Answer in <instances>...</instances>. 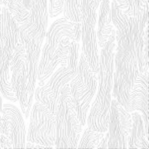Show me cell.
Segmentation results:
<instances>
[{"instance_id": "cell-22", "label": "cell", "mask_w": 149, "mask_h": 149, "mask_svg": "<svg viewBox=\"0 0 149 149\" xmlns=\"http://www.w3.org/2000/svg\"><path fill=\"white\" fill-rule=\"evenodd\" d=\"M7 8L18 25L30 19V11L26 8L22 0H10Z\"/></svg>"}, {"instance_id": "cell-21", "label": "cell", "mask_w": 149, "mask_h": 149, "mask_svg": "<svg viewBox=\"0 0 149 149\" xmlns=\"http://www.w3.org/2000/svg\"><path fill=\"white\" fill-rule=\"evenodd\" d=\"M34 97L36 101L47 107L49 110L53 114L56 113L59 100L55 98L47 82L42 86L37 87V90L34 92Z\"/></svg>"}, {"instance_id": "cell-2", "label": "cell", "mask_w": 149, "mask_h": 149, "mask_svg": "<svg viewBox=\"0 0 149 149\" xmlns=\"http://www.w3.org/2000/svg\"><path fill=\"white\" fill-rule=\"evenodd\" d=\"M115 47L112 97L130 113V92L139 74L138 63L130 54L117 45Z\"/></svg>"}, {"instance_id": "cell-14", "label": "cell", "mask_w": 149, "mask_h": 149, "mask_svg": "<svg viewBox=\"0 0 149 149\" xmlns=\"http://www.w3.org/2000/svg\"><path fill=\"white\" fill-rule=\"evenodd\" d=\"M64 37H68L71 41L74 40V22L65 17L56 20L50 26L46 33V42L44 45L51 52L54 53Z\"/></svg>"}, {"instance_id": "cell-7", "label": "cell", "mask_w": 149, "mask_h": 149, "mask_svg": "<svg viewBox=\"0 0 149 149\" xmlns=\"http://www.w3.org/2000/svg\"><path fill=\"white\" fill-rule=\"evenodd\" d=\"M116 46L115 31L112 32L106 44L101 48L100 59H99V70L97 73V79L100 81L96 99L100 103L101 106L106 111L110 110V104L113 89V60H114V49Z\"/></svg>"}, {"instance_id": "cell-13", "label": "cell", "mask_w": 149, "mask_h": 149, "mask_svg": "<svg viewBox=\"0 0 149 149\" xmlns=\"http://www.w3.org/2000/svg\"><path fill=\"white\" fill-rule=\"evenodd\" d=\"M141 112L145 128L148 127V70L139 73L130 92V113Z\"/></svg>"}, {"instance_id": "cell-12", "label": "cell", "mask_w": 149, "mask_h": 149, "mask_svg": "<svg viewBox=\"0 0 149 149\" xmlns=\"http://www.w3.org/2000/svg\"><path fill=\"white\" fill-rule=\"evenodd\" d=\"M70 87L74 111L81 125L85 126L86 124L87 113L91 108L93 98L95 95L97 91L84 84L77 74L70 82Z\"/></svg>"}, {"instance_id": "cell-17", "label": "cell", "mask_w": 149, "mask_h": 149, "mask_svg": "<svg viewBox=\"0 0 149 149\" xmlns=\"http://www.w3.org/2000/svg\"><path fill=\"white\" fill-rule=\"evenodd\" d=\"M131 131L128 135V145L129 148H148V142L146 139L148 130L145 128L142 115L137 111L133 112Z\"/></svg>"}, {"instance_id": "cell-28", "label": "cell", "mask_w": 149, "mask_h": 149, "mask_svg": "<svg viewBox=\"0 0 149 149\" xmlns=\"http://www.w3.org/2000/svg\"><path fill=\"white\" fill-rule=\"evenodd\" d=\"M3 3V0H0V4H2Z\"/></svg>"}, {"instance_id": "cell-25", "label": "cell", "mask_w": 149, "mask_h": 149, "mask_svg": "<svg viewBox=\"0 0 149 149\" xmlns=\"http://www.w3.org/2000/svg\"><path fill=\"white\" fill-rule=\"evenodd\" d=\"M110 13H111V21L113 25L117 28V30H123L128 25L129 17L127 16L123 12L117 4V3L113 0L110 3Z\"/></svg>"}, {"instance_id": "cell-3", "label": "cell", "mask_w": 149, "mask_h": 149, "mask_svg": "<svg viewBox=\"0 0 149 149\" xmlns=\"http://www.w3.org/2000/svg\"><path fill=\"white\" fill-rule=\"evenodd\" d=\"M148 19V4L144 6L139 17H129L128 25L123 30L115 32V41L117 46L129 53L137 61L139 73L148 70L147 53L144 47V26Z\"/></svg>"}, {"instance_id": "cell-8", "label": "cell", "mask_w": 149, "mask_h": 149, "mask_svg": "<svg viewBox=\"0 0 149 149\" xmlns=\"http://www.w3.org/2000/svg\"><path fill=\"white\" fill-rule=\"evenodd\" d=\"M132 126V116L115 100L112 99L109 110L108 148H126Z\"/></svg>"}, {"instance_id": "cell-24", "label": "cell", "mask_w": 149, "mask_h": 149, "mask_svg": "<svg viewBox=\"0 0 149 149\" xmlns=\"http://www.w3.org/2000/svg\"><path fill=\"white\" fill-rule=\"evenodd\" d=\"M81 3L82 0H65L64 16L74 23L81 22Z\"/></svg>"}, {"instance_id": "cell-10", "label": "cell", "mask_w": 149, "mask_h": 149, "mask_svg": "<svg viewBox=\"0 0 149 149\" xmlns=\"http://www.w3.org/2000/svg\"><path fill=\"white\" fill-rule=\"evenodd\" d=\"M19 41L18 23L12 16L8 8L3 6L0 12V58L11 62Z\"/></svg>"}, {"instance_id": "cell-19", "label": "cell", "mask_w": 149, "mask_h": 149, "mask_svg": "<svg viewBox=\"0 0 149 149\" xmlns=\"http://www.w3.org/2000/svg\"><path fill=\"white\" fill-rule=\"evenodd\" d=\"M76 74L77 72L70 69L67 66H61L55 70V72L49 78L47 83L56 99L59 100L61 90L67 84H70Z\"/></svg>"}, {"instance_id": "cell-23", "label": "cell", "mask_w": 149, "mask_h": 149, "mask_svg": "<svg viewBox=\"0 0 149 149\" xmlns=\"http://www.w3.org/2000/svg\"><path fill=\"white\" fill-rule=\"evenodd\" d=\"M105 136L104 133H100L97 131L86 128L80 139L78 148H97L102 139Z\"/></svg>"}, {"instance_id": "cell-18", "label": "cell", "mask_w": 149, "mask_h": 149, "mask_svg": "<svg viewBox=\"0 0 149 149\" xmlns=\"http://www.w3.org/2000/svg\"><path fill=\"white\" fill-rule=\"evenodd\" d=\"M88 128L100 133H106L109 128V112L103 109L100 103L95 99L91 104V110L86 118Z\"/></svg>"}, {"instance_id": "cell-16", "label": "cell", "mask_w": 149, "mask_h": 149, "mask_svg": "<svg viewBox=\"0 0 149 149\" xmlns=\"http://www.w3.org/2000/svg\"><path fill=\"white\" fill-rule=\"evenodd\" d=\"M98 10V29L96 31V35L98 45L102 48L106 44L112 32L114 31L111 21L110 0H103Z\"/></svg>"}, {"instance_id": "cell-15", "label": "cell", "mask_w": 149, "mask_h": 149, "mask_svg": "<svg viewBox=\"0 0 149 149\" xmlns=\"http://www.w3.org/2000/svg\"><path fill=\"white\" fill-rule=\"evenodd\" d=\"M47 2V0H32L30 9V22L36 31V42L40 46L46 37L48 23Z\"/></svg>"}, {"instance_id": "cell-6", "label": "cell", "mask_w": 149, "mask_h": 149, "mask_svg": "<svg viewBox=\"0 0 149 149\" xmlns=\"http://www.w3.org/2000/svg\"><path fill=\"white\" fill-rule=\"evenodd\" d=\"M81 35L82 52L86 57L91 70L98 73L99 70V45L96 35V22L98 18L97 8L91 0H82L81 3Z\"/></svg>"}, {"instance_id": "cell-4", "label": "cell", "mask_w": 149, "mask_h": 149, "mask_svg": "<svg viewBox=\"0 0 149 149\" xmlns=\"http://www.w3.org/2000/svg\"><path fill=\"white\" fill-rule=\"evenodd\" d=\"M12 72L11 84L15 91L17 101L21 106L22 113L29 117L33 104L35 86L30 81L26 65V50L21 43L17 45L10 62Z\"/></svg>"}, {"instance_id": "cell-27", "label": "cell", "mask_w": 149, "mask_h": 149, "mask_svg": "<svg viewBox=\"0 0 149 149\" xmlns=\"http://www.w3.org/2000/svg\"><path fill=\"white\" fill-rule=\"evenodd\" d=\"M65 0H49L48 6V15L50 17H56L59 16L64 8Z\"/></svg>"}, {"instance_id": "cell-5", "label": "cell", "mask_w": 149, "mask_h": 149, "mask_svg": "<svg viewBox=\"0 0 149 149\" xmlns=\"http://www.w3.org/2000/svg\"><path fill=\"white\" fill-rule=\"evenodd\" d=\"M28 143L53 148L56 142V117L47 107L35 102L30 112V123L27 131Z\"/></svg>"}, {"instance_id": "cell-20", "label": "cell", "mask_w": 149, "mask_h": 149, "mask_svg": "<svg viewBox=\"0 0 149 149\" xmlns=\"http://www.w3.org/2000/svg\"><path fill=\"white\" fill-rule=\"evenodd\" d=\"M10 61L5 59L0 58V93L9 101H17L15 91L11 84L9 74Z\"/></svg>"}, {"instance_id": "cell-26", "label": "cell", "mask_w": 149, "mask_h": 149, "mask_svg": "<svg viewBox=\"0 0 149 149\" xmlns=\"http://www.w3.org/2000/svg\"><path fill=\"white\" fill-rule=\"evenodd\" d=\"M80 56V42H77L74 40L70 41L69 46V55L67 59V67L75 72L78 71Z\"/></svg>"}, {"instance_id": "cell-1", "label": "cell", "mask_w": 149, "mask_h": 149, "mask_svg": "<svg viewBox=\"0 0 149 149\" xmlns=\"http://www.w3.org/2000/svg\"><path fill=\"white\" fill-rule=\"evenodd\" d=\"M56 117V148H75L82 133V125L74 111L70 84L61 91Z\"/></svg>"}, {"instance_id": "cell-9", "label": "cell", "mask_w": 149, "mask_h": 149, "mask_svg": "<svg viewBox=\"0 0 149 149\" xmlns=\"http://www.w3.org/2000/svg\"><path fill=\"white\" fill-rule=\"evenodd\" d=\"M70 39L64 37L55 52H51L47 47L44 45L41 50V58L39 60L38 71H37V80L39 81V86L45 84L47 80L52 76L55 70L61 66H67V59L69 55V46Z\"/></svg>"}, {"instance_id": "cell-11", "label": "cell", "mask_w": 149, "mask_h": 149, "mask_svg": "<svg viewBox=\"0 0 149 149\" xmlns=\"http://www.w3.org/2000/svg\"><path fill=\"white\" fill-rule=\"evenodd\" d=\"M2 120L3 123V133L9 135L13 148H25L26 126L20 109L13 104L6 103L3 105Z\"/></svg>"}]
</instances>
